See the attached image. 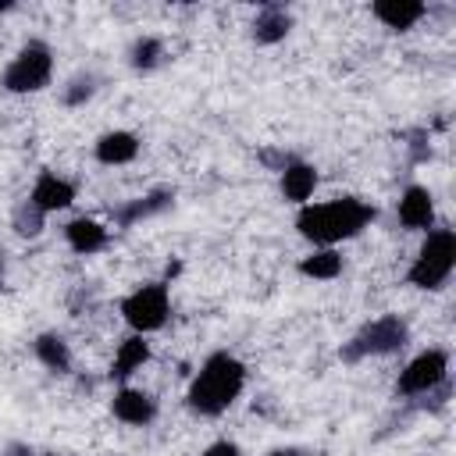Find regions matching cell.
Listing matches in <instances>:
<instances>
[{"label": "cell", "instance_id": "7", "mask_svg": "<svg viewBox=\"0 0 456 456\" xmlns=\"http://www.w3.org/2000/svg\"><path fill=\"white\" fill-rule=\"evenodd\" d=\"M449 378V353L442 349H424L417 353L403 374H399V392L403 395H431L435 388H442Z\"/></svg>", "mask_w": 456, "mask_h": 456}, {"label": "cell", "instance_id": "6", "mask_svg": "<svg viewBox=\"0 0 456 456\" xmlns=\"http://www.w3.org/2000/svg\"><path fill=\"white\" fill-rule=\"evenodd\" d=\"M167 314H171V299H167V285L164 281L139 285L132 296L121 299V317L132 324L135 335H146V331L164 328Z\"/></svg>", "mask_w": 456, "mask_h": 456}, {"label": "cell", "instance_id": "26", "mask_svg": "<svg viewBox=\"0 0 456 456\" xmlns=\"http://www.w3.org/2000/svg\"><path fill=\"white\" fill-rule=\"evenodd\" d=\"M271 456H296V452H271Z\"/></svg>", "mask_w": 456, "mask_h": 456}, {"label": "cell", "instance_id": "10", "mask_svg": "<svg viewBox=\"0 0 456 456\" xmlns=\"http://www.w3.org/2000/svg\"><path fill=\"white\" fill-rule=\"evenodd\" d=\"M399 221L406 228H431L435 224V200L424 185H410L403 196H399Z\"/></svg>", "mask_w": 456, "mask_h": 456}, {"label": "cell", "instance_id": "23", "mask_svg": "<svg viewBox=\"0 0 456 456\" xmlns=\"http://www.w3.org/2000/svg\"><path fill=\"white\" fill-rule=\"evenodd\" d=\"M203 456H242V449L235 442H214L203 449Z\"/></svg>", "mask_w": 456, "mask_h": 456}, {"label": "cell", "instance_id": "12", "mask_svg": "<svg viewBox=\"0 0 456 456\" xmlns=\"http://www.w3.org/2000/svg\"><path fill=\"white\" fill-rule=\"evenodd\" d=\"M374 18L381 21V25H388V28H395V32H406L413 21H420L424 18V4H417V0H378L374 7Z\"/></svg>", "mask_w": 456, "mask_h": 456}, {"label": "cell", "instance_id": "3", "mask_svg": "<svg viewBox=\"0 0 456 456\" xmlns=\"http://www.w3.org/2000/svg\"><path fill=\"white\" fill-rule=\"evenodd\" d=\"M456 267V232L452 228H431L424 246L417 249L406 278L417 289H442Z\"/></svg>", "mask_w": 456, "mask_h": 456}, {"label": "cell", "instance_id": "18", "mask_svg": "<svg viewBox=\"0 0 456 456\" xmlns=\"http://www.w3.org/2000/svg\"><path fill=\"white\" fill-rule=\"evenodd\" d=\"M139 153V139L132 132H107L96 139V160L100 164H128Z\"/></svg>", "mask_w": 456, "mask_h": 456}, {"label": "cell", "instance_id": "24", "mask_svg": "<svg viewBox=\"0 0 456 456\" xmlns=\"http://www.w3.org/2000/svg\"><path fill=\"white\" fill-rule=\"evenodd\" d=\"M7 456H32V452H28L25 445H11V449H7Z\"/></svg>", "mask_w": 456, "mask_h": 456}, {"label": "cell", "instance_id": "11", "mask_svg": "<svg viewBox=\"0 0 456 456\" xmlns=\"http://www.w3.org/2000/svg\"><path fill=\"white\" fill-rule=\"evenodd\" d=\"M171 203H175V192H171V189H153V192H146V196H139V200H132V203L118 207V210H114V221H118L121 228H132L135 221L153 217V214L167 210Z\"/></svg>", "mask_w": 456, "mask_h": 456}, {"label": "cell", "instance_id": "27", "mask_svg": "<svg viewBox=\"0 0 456 456\" xmlns=\"http://www.w3.org/2000/svg\"><path fill=\"white\" fill-rule=\"evenodd\" d=\"M46 456H57V452H46Z\"/></svg>", "mask_w": 456, "mask_h": 456}, {"label": "cell", "instance_id": "14", "mask_svg": "<svg viewBox=\"0 0 456 456\" xmlns=\"http://www.w3.org/2000/svg\"><path fill=\"white\" fill-rule=\"evenodd\" d=\"M64 239H68V246H71L75 253L89 256V253H96V249L107 246V228H103L100 221H93V217H75V221H68Z\"/></svg>", "mask_w": 456, "mask_h": 456}, {"label": "cell", "instance_id": "2", "mask_svg": "<svg viewBox=\"0 0 456 456\" xmlns=\"http://www.w3.org/2000/svg\"><path fill=\"white\" fill-rule=\"evenodd\" d=\"M242 388H246V367L232 353H214L196 370V378L185 392V403L200 417H217L242 395Z\"/></svg>", "mask_w": 456, "mask_h": 456}, {"label": "cell", "instance_id": "15", "mask_svg": "<svg viewBox=\"0 0 456 456\" xmlns=\"http://www.w3.org/2000/svg\"><path fill=\"white\" fill-rule=\"evenodd\" d=\"M146 360H150V342H146L142 335H128V338L118 346V353H114L110 378H114V381H125V378H132Z\"/></svg>", "mask_w": 456, "mask_h": 456}, {"label": "cell", "instance_id": "25", "mask_svg": "<svg viewBox=\"0 0 456 456\" xmlns=\"http://www.w3.org/2000/svg\"><path fill=\"white\" fill-rule=\"evenodd\" d=\"M0 285H4V256H0Z\"/></svg>", "mask_w": 456, "mask_h": 456}, {"label": "cell", "instance_id": "17", "mask_svg": "<svg viewBox=\"0 0 456 456\" xmlns=\"http://www.w3.org/2000/svg\"><path fill=\"white\" fill-rule=\"evenodd\" d=\"M32 353H36V360H39L46 370H53V374H68V370H71V349H68V342H64L57 331H43V335L32 342Z\"/></svg>", "mask_w": 456, "mask_h": 456}, {"label": "cell", "instance_id": "20", "mask_svg": "<svg viewBox=\"0 0 456 456\" xmlns=\"http://www.w3.org/2000/svg\"><path fill=\"white\" fill-rule=\"evenodd\" d=\"M160 61H164V43H160V39H153V36L135 39V43H132V50H128V64H132L135 71H153Z\"/></svg>", "mask_w": 456, "mask_h": 456}, {"label": "cell", "instance_id": "9", "mask_svg": "<svg viewBox=\"0 0 456 456\" xmlns=\"http://www.w3.org/2000/svg\"><path fill=\"white\" fill-rule=\"evenodd\" d=\"M110 410H114V417L121 424L142 428V424H150L157 417V399L150 392H142V388H121L114 395V403H110Z\"/></svg>", "mask_w": 456, "mask_h": 456}, {"label": "cell", "instance_id": "5", "mask_svg": "<svg viewBox=\"0 0 456 456\" xmlns=\"http://www.w3.org/2000/svg\"><path fill=\"white\" fill-rule=\"evenodd\" d=\"M50 78H53V50L39 39H28L4 68L0 86L7 93H39L50 86Z\"/></svg>", "mask_w": 456, "mask_h": 456}, {"label": "cell", "instance_id": "22", "mask_svg": "<svg viewBox=\"0 0 456 456\" xmlns=\"http://www.w3.org/2000/svg\"><path fill=\"white\" fill-rule=\"evenodd\" d=\"M93 93H96V78H93V75H78V78L68 82V89H64V103H68V107H78V103H86Z\"/></svg>", "mask_w": 456, "mask_h": 456}, {"label": "cell", "instance_id": "4", "mask_svg": "<svg viewBox=\"0 0 456 456\" xmlns=\"http://www.w3.org/2000/svg\"><path fill=\"white\" fill-rule=\"evenodd\" d=\"M406 342H410L406 321L395 317V314H385V317L363 324V328L342 346V360H346V363H356V360H363V356H392V353H399Z\"/></svg>", "mask_w": 456, "mask_h": 456}, {"label": "cell", "instance_id": "8", "mask_svg": "<svg viewBox=\"0 0 456 456\" xmlns=\"http://www.w3.org/2000/svg\"><path fill=\"white\" fill-rule=\"evenodd\" d=\"M71 200H75V185H71L68 178L53 175V171H43V175L36 178L32 192H28V203H32L36 210H43V214L64 210V207H71Z\"/></svg>", "mask_w": 456, "mask_h": 456}, {"label": "cell", "instance_id": "21", "mask_svg": "<svg viewBox=\"0 0 456 456\" xmlns=\"http://www.w3.org/2000/svg\"><path fill=\"white\" fill-rule=\"evenodd\" d=\"M11 224H14V232L18 235H39L43 232V224H46V214L43 210H36L28 200H21L18 207H14V214H11Z\"/></svg>", "mask_w": 456, "mask_h": 456}, {"label": "cell", "instance_id": "16", "mask_svg": "<svg viewBox=\"0 0 456 456\" xmlns=\"http://www.w3.org/2000/svg\"><path fill=\"white\" fill-rule=\"evenodd\" d=\"M289 28H292V14L281 4H267L253 21V39L271 46V43H281L289 36Z\"/></svg>", "mask_w": 456, "mask_h": 456}, {"label": "cell", "instance_id": "1", "mask_svg": "<svg viewBox=\"0 0 456 456\" xmlns=\"http://www.w3.org/2000/svg\"><path fill=\"white\" fill-rule=\"evenodd\" d=\"M370 221H374V207L356 196H338L328 203H303V210L296 214L299 235L317 246H328V249L342 239L360 235Z\"/></svg>", "mask_w": 456, "mask_h": 456}, {"label": "cell", "instance_id": "13", "mask_svg": "<svg viewBox=\"0 0 456 456\" xmlns=\"http://www.w3.org/2000/svg\"><path fill=\"white\" fill-rule=\"evenodd\" d=\"M314 189H317V171L310 164L292 160L281 167V196L289 203H306L314 196Z\"/></svg>", "mask_w": 456, "mask_h": 456}, {"label": "cell", "instance_id": "19", "mask_svg": "<svg viewBox=\"0 0 456 456\" xmlns=\"http://www.w3.org/2000/svg\"><path fill=\"white\" fill-rule=\"evenodd\" d=\"M299 274L317 278V281H331V278L342 274V256L324 246V249H317V253H310V256L299 260Z\"/></svg>", "mask_w": 456, "mask_h": 456}]
</instances>
